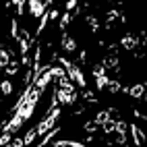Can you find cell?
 Segmentation results:
<instances>
[{
  "label": "cell",
  "mask_w": 147,
  "mask_h": 147,
  "mask_svg": "<svg viewBox=\"0 0 147 147\" xmlns=\"http://www.w3.org/2000/svg\"><path fill=\"white\" fill-rule=\"evenodd\" d=\"M104 75H106L104 64H95V66H93V77H104Z\"/></svg>",
  "instance_id": "18"
},
{
  "label": "cell",
  "mask_w": 147,
  "mask_h": 147,
  "mask_svg": "<svg viewBox=\"0 0 147 147\" xmlns=\"http://www.w3.org/2000/svg\"><path fill=\"white\" fill-rule=\"evenodd\" d=\"M11 139H13V135H11V133H6V131H4L2 135H0V147H6L8 143H11Z\"/></svg>",
  "instance_id": "15"
},
{
  "label": "cell",
  "mask_w": 147,
  "mask_h": 147,
  "mask_svg": "<svg viewBox=\"0 0 147 147\" xmlns=\"http://www.w3.org/2000/svg\"><path fill=\"white\" fill-rule=\"evenodd\" d=\"M4 68H6V75H8V77H13V75L19 73V62H17V60H11Z\"/></svg>",
  "instance_id": "9"
},
{
  "label": "cell",
  "mask_w": 147,
  "mask_h": 147,
  "mask_svg": "<svg viewBox=\"0 0 147 147\" xmlns=\"http://www.w3.org/2000/svg\"><path fill=\"white\" fill-rule=\"evenodd\" d=\"M83 129H85V133H95V131H97V124H95V122H85Z\"/></svg>",
  "instance_id": "20"
},
{
  "label": "cell",
  "mask_w": 147,
  "mask_h": 147,
  "mask_svg": "<svg viewBox=\"0 0 147 147\" xmlns=\"http://www.w3.org/2000/svg\"><path fill=\"white\" fill-rule=\"evenodd\" d=\"M60 48H62L64 52H75V50H77V42H75L68 33H62V37H60Z\"/></svg>",
  "instance_id": "2"
},
{
  "label": "cell",
  "mask_w": 147,
  "mask_h": 147,
  "mask_svg": "<svg viewBox=\"0 0 147 147\" xmlns=\"http://www.w3.org/2000/svg\"><path fill=\"white\" fill-rule=\"evenodd\" d=\"M71 21H73V13H64L60 17V29H62V31H66V27H68Z\"/></svg>",
  "instance_id": "11"
},
{
  "label": "cell",
  "mask_w": 147,
  "mask_h": 147,
  "mask_svg": "<svg viewBox=\"0 0 147 147\" xmlns=\"http://www.w3.org/2000/svg\"><path fill=\"white\" fill-rule=\"evenodd\" d=\"M106 83H108V77H95V87L97 89H106Z\"/></svg>",
  "instance_id": "16"
},
{
  "label": "cell",
  "mask_w": 147,
  "mask_h": 147,
  "mask_svg": "<svg viewBox=\"0 0 147 147\" xmlns=\"http://www.w3.org/2000/svg\"><path fill=\"white\" fill-rule=\"evenodd\" d=\"M126 93H129L131 97H135V100H141V97L145 95V85L143 83H135L133 87H126Z\"/></svg>",
  "instance_id": "4"
},
{
  "label": "cell",
  "mask_w": 147,
  "mask_h": 147,
  "mask_svg": "<svg viewBox=\"0 0 147 147\" xmlns=\"http://www.w3.org/2000/svg\"><path fill=\"white\" fill-rule=\"evenodd\" d=\"M13 89H15V87H13V83H11V81H2V83H0V91H2L4 95H11V93H13Z\"/></svg>",
  "instance_id": "13"
},
{
  "label": "cell",
  "mask_w": 147,
  "mask_h": 147,
  "mask_svg": "<svg viewBox=\"0 0 147 147\" xmlns=\"http://www.w3.org/2000/svg\"><path fill=\"white\" fill-rule=\"evenodd\" d=\"M35 139H37V133H35V129H29V133L23 137V145H31Z\"/></svg>",
  "instance_id": "10"
},
{
  "label": "cell",
  "mask_w": 147,
  "mask_h": 147,
  "mask_svg": "<svg viewBox=\"0 0 147 147\" xmlns=\"http://www.w3.org/2000/svg\"><path fill=\"white\" fill-rule=\"evenodd\" d=\"M108 118H110V114H108L106 110H102V112H97V114H95V124H102V122H106Z\"/></svg>",
  "instance_id": "14"
},
{
  "label": "cell",
  "mask_w": 147,
  "mask_h": 147,
  "mask_svg": "<svg viewBox=\"0 0 147 147\" xmlns=\"http://www.w3.org/2000/svg\"><path fill=\"white\" fill-rule=\"evenodd\" d=\"M114 129H116V120H112V118H108L106 122H102V131H104L106 135H110V133H114Z\"/></svg>",
  "instance_id": "8"
},
{
  "label": "cell",
  "mask_w": 147,
  "mask_h": 147,
  "mask_svg": "<svg viewBox=\"0 0 147 147\" xmlns=\"http://www.w3.org/2000/svg\"><path fill=\"white\" fill-rule=\"evenodd\" d=\"M66 68V77H68V81H77V85L79 87H87V81H85V75H83V71L77 64H73V62H68V66H64Z\"/></svg>",
  "instance_id": "1"
},
{
  "label": "cell",
  "mask_w": 147,
  "mask_h": 147,
  "mask_svg": "<svg viewBox=\"0 0 147 147\" xmlns=\"http://www.w3.org/2000/svg\"><path fill=\"white\" fill-rule=\"evenodd\" d=\"M129 129H131V133H133V139H135V145L137 147H141L143 143H145V135L141 133V129L137 124H129Z\"/></svg>",
  "instance_id": "5"
},
{
  "label": "cell",
  "mask_w": 147,
  "mask_h": 147,
  "mask_svg": "<svg viewBox=\"0 0 147 147\" xmlns=\"http://www.w3.org/2000/svg\"><path fill=\"white\" fill-rule=\"evenodd\" d=\"M126 129H129V124H126L124 120H116V129H114V133H118L120 137H126V133H129Z\"/></svg>",
  "instance_id": "7"
},
{
  "label": "cell",
  "mask_w": 147,
  "mask_h": 147,
  "mask_svg": "<svg viewBox=\"0 0 147 147\" xmlns=\"http://www.w3.org/2000/svg\"><path fill=\"white\" fill-rule=\"evenodd\" d=\"M120 46L124 48V50H133V48H137V46H139V37H135L133 33H126V35H122Z\"/></svg>",
  "instance_id": "3"
},
{
  "label": "cell",
  "mask_w": 147,
  "mask_h": 147,
  "mask_svg": "<svg viewBox=\"0 0 147 147\" xmlns=\"http://www.w3.org/2000/svg\"><path fill=\"white\" fill-rule=\"evenodd\" d=\"M106 89L110 91V93H118L120 89H122V85H120V81H114V79H108V83H106Z\"/></svg>",
  "instance_id": "6"
},
{
  "label": "cell",
  "mask_w": 147,
  "mask_h": 147,
  "mask_svg": "<svg viewBox=\"0 0 147 147\" xmlns=\"http://www.w3.org/2000/svg\"><path fill=\"white\" fill-rule=\"evenodd\" d=\"M118 66V56H110V58H106L104 60V68L108 71V68H116Z\"/></svg>",
  "instance_id": "12"
},
{
  "label": "cell",
  "mask_w": 147,
  "mask_h": 147,
  "mask_svg": "<svg viewBox=\"0 0 147 147\" xmlns=\"http://www.w3.org/2000/svg\"><path fill=\"white\" fill-rule=\"evenodd\" d=\"M83 97H85L87 102H97L95 93H93V91H89V89H85V91H83Z\"/></svg>",
  "instance_id": "19"
},
{
  "label": "cell",
  "mask_w": 147,
  "mask_h": 147,
  "mask_svg": "<svg viewBox=\"0 0 147 147\" xmlns=\"http://www.w3.org/2000/svg\"><path fill=\"white\" fill-rule=\"evenodd\" d=\"M87 25H89L93 31H97V27H100V23H97V19L93 15H87Z\"/></svg>",
  "instance_id": "17"
}]
</instances>
